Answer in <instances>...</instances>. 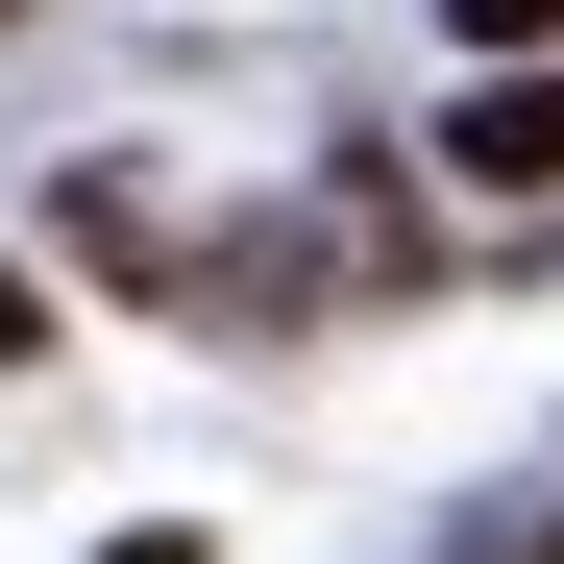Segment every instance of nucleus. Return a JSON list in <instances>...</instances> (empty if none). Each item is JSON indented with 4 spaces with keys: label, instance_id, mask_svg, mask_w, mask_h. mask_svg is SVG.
Masks as SVG:
<instances>
[{
    "label": "nucleus",
    "instance_id": "obj_1",
    "mask_svg": "<svg viewBox=\"0 0 564 564\" xmlns=\"http://www.w3.org/2000/svg\"><path fill=\"white\" fill-rule=\"evenodd\" d=\"M442 172H466V197H564V50H540V74H466Z\"/></svg>",
    "mask_w": 564,
    "mask_h": 564
},
{
    "label": "nucleus",
    "instance_id": "obj_4",
    "mask_svg": "<svg viewBox=\"0 0 564 564\" xmlns=\"http://www.w3.org/2000/svg\"><path fill=\"white\" fill-rule=\"evenodd\" d=\"M540 564H564V540H540Z\"/></svg>",
    "mask_w": 564,
    "mask_h": 564
},
{
    "label": "nucleus",
    "instance_id": "obj_3",
    "mask_svg": "<svg viewBox=\"0 0 564 564\" xmlns=\"http://www.w3.org/2000/svg\"><path fill=\"white\" fill-rule=\"evenodd\" d=\"M25 344H50V270H25V246H0V368H25Z\"/></svg>",
    "mask_w": 564,
    "mask_h": 564
},
{
    "label": "nucleus",
    "instance_id": "obj_2",
    "mask_svg": "<svg viewBox=\"0 0 564 564\" xmlns=\"http://www.w3.org/2000/svg\"><path fill=\"white\" fill-rule=\"evenodd\" d=\"M442 25L491 50V74H540V50H564V0H442Z\"/></svg>",
    "mask_w": 564,
    "mask_h": 564
}]
</instances>
